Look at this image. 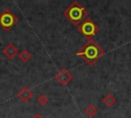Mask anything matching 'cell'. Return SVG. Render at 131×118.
<instances>
[{
	"label": "cell",
	"mask_w": 131,
	"mask_h": 118,
	"mask_svg": "<svg viewBox=\"0 0 131 118\" xmlns=\"http://www.w3.org/2000/svg\"><path fill=\"white\" fill-rule=\"evenodd\" d=\"M33 118H43V116H42L41 114H39V113H36V114L33 116Z\"/></svg>",
	"instance_id": "12"
},
{
	"label": "cell",
	"mask_w": 131,
	"mask_h": 118,
	"mask_svg": "<svg viewBox=\"0 0 131 118\" xmlns=\"http://www.w3.org/2000/svg\"><path fill=\"white\" fill-rule=\"evenodd\" d=\"M3 54H4L7 58L12 60V58H14V57L18 54V49L16 48L15 45H13V44H8V45L3 49Z\"/></svg>",
	"instance_id": "7"
},
{
	"label": "cell",
	"mask_w": 131,
	"mask_h": 118,
	"mask_svg": "<svg viewBox=\"0 0 131 118\" xmlns=\"http://www.w3.org/2000/svg\"><path fill=\"white\" fill-rule=\"evenodd\" d=\"M116 101H117L116 97H115L113 94H111V93L104 95L103 99H102V103H103L106 107H113V106L116 104Z\"/></svg>",
	"instance_id": "8"
},
{
	"label": "cell",
	"mask_w": 131,
	"mask_h": 118,
	"mask_svg": "<svg viewBox=\"0 0 131 118\" xmlns=\"http://www.w3.org/2000/svg\"><path fill=\"white\" fill-rule=\"evenodd\" d=\"M54 79L61 85V86H66L68 85L72 80H73V75L64 68L60 69L58 71V73L54 76Z\"/></svg>",
	"instance_id": "5"
},
{
	"label": "cell",
	"mask_w": 131,
	"mask_h": 118,
	"mask_svg": "<svg viewBox=\"0 0 131 118\" xmlns=\"http://www.w3.org/2000/svg\"><path fill=\"white\" fill-rule=\"evenodd\" d=\"M31 57H32V55H31V53H30L27 49H23V50L18 53V58H19V61H21L23 63L29 62V61L31 60Z\"/></svg>",
	"instance_id": "10"
},
{
	"label": "cell",
	"mask_w": 131,
	"mask_h": 118,
	"mask_svg": "<svg viewBox=\"0 0 131 118\" xmlns=\"http://www.w3.org/2000/svg\"><path fill=\"white\" fill-rule=\"evenodd\" d=\"M63 15L70 23L78 27L82 22H84L87 18L88 11L78 1H74L69 7H67L63 10Z\"/></svg>",
	"instance_id": "2"
},
{
	"label": "cell",
	"mask_w": 131,
	"mask_h": 118,
	"mask_svg": "<svg viewBox=\"0 0 131 118\" xmlns=\"http://www.w3.org/2000/svg\"><path fill=\"white\" fill-rule=\"evenodd\" d=\"M78 31L84 36L86 37L88 40L92 39V37L99 31V27L97 24H95L91 18L87 17L84 22H82L79 26H78Z\"/></svg>",
	"instance_id": "3"
},
{
	"label": "cell",
	"mask_w": 131,
	"mask_h": 118,
	"mask_svg": "<svg viewBox=\"0 0 131 118\" xmlns=\"http://www.w3.org/2000/svg\"><path fill=\"white\" fill-rule=\"evenodd\" d=\"M17 22H18L17 16L14 13H12L8 8L4 9L0 13V27L6 32L10 31L16 25Z\"/></svg>",
	"instance_id": "4"
},
{
	"label": "cell",
	"mask_w": 131,
	"mask_h": 118,
	"mask_svg": "<svg viewBox=\"0 0 131 118\" xmlns=\"http://www.w3.org/2000/svg\"><path fill=\"white\" fill-rule=\"evenodd\" d=\"M84 112H85V114H86L89 118H93L94 116L97 115L98 110H97V108H96L95 106H93V105H89V106L86 107V109L84 110Z\"/></svg>",
	"instance_id": "9"
},
{
	"label": "cell",
	"mask_w": 131,
	"mask_h": 118,
	"mask_svg": "<svg viewBox=\"0 0 131 118\" xmlns=\"http://www.w3.org/2000/svg\"><path fill=\"white\" fill-rule=\"evenodd\" d=\"M37 102H38V104H40L41 106H44V105H46V104L49 102V99H48V96L45 95V94H40V95L38 96V99H37Z\"/></svg>",
	"instance_id": "11"
},
{
	"label": "cell",
	"mask_w": 131,
	"mask_h": 118,
	"mask_svg": "<svg viewBox=\"0 0 131 118\" xmlns=\"http://www.w3.org/2000/svg\"><path fill=\"white\" fill-rule=\"evenodd\" d=\"M104 53V50L92 39L86 41V43L76 52V54L82 57V60L89 66L94 65Z\"/></svg>",
	"instance_id": "1"
},
{
	"label": "cell",
	"mask_w": 131,
	"mask_h": 118,
	"mask_svg": "<svg viewBox=\"0 0 131 118\" xmlns=\"http://www.w3.org/2000/svg\"><path fill=\"white\" fill-rule=\"evenodd\" d=\"M17 97L23 102V103H27L29 102L32 97H33V91L28 87V86H24L21 87L18 92H17Z\"/></svg>",
	"instance_id": "6"
}]
</instances>
